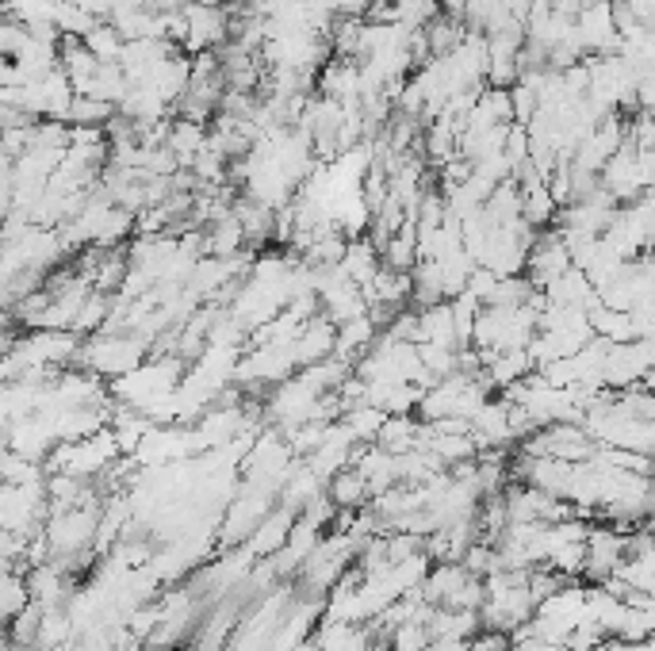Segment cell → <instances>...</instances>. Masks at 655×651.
Returning <instances> with one entry per match:
<instances>
[{
  "label": "cell",
  "instance_id": "1",
  "mask_svg": "<svg viewBox=\"0 0 655 651\" xmlns=\"http://www.w3.org/2000/svg\"><path fill=\"white\" fill-rule=\"evenodd\" d=\"M112 115H115V107L104 104V100H96V96H73L70 100V112H65V123H70V127H104Z\"/></svg>",
  "mask_w": 655,
  "mask_h": 651
},
{
  "label": "cell",
  "instance_id": "2",
  "mask_svg": "<svg viewBox=\"0 0 655 651\" xmlns=\"http://www.w3.org/2000/svg\"><path fill=\"white\" fill-rule=\"evenodd\" d=\"M81 43H85V50L96 58V62H119L123 39H119V31H115L112 23H104V20H101L93 31H89L85 39H81Z\"/></svg>",
  "mask_w": 655,
  "mask_h": 651
},
{
  "label": "cell",
  "instance_id": "3",
  "mask_svg": "<svg viewBox=\"0 0 655 651\" xmlns=\"http://www.w3.org/2000/svg\"><path fill=\"white\" fill-rule=\"evenodd\" d=\"M368 479H364L361 472H342L334 479V487H330V495H334V503L342 506H361L364 498H368Z\"/></svg>",
  "mask_w": 655,
  "mask_h": 651
},
{
  "label": "cell",
  "instance_id": "4",
  "mask_svg": "<svg viewBox=\"0 0 655 651\" xmlns=\"http://www.w3.org/2000/svg\"><path fill=\"white\" fill-rule=\"evenodd\" d=\"M28 43H31L28 28L15 23V20H8V16H0V58H4V62H15Z\"/></svg>",
  "mask_w": 655,
  "mask_h": 651
}]
</instances>
